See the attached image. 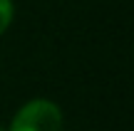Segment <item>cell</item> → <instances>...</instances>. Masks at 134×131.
Masks as SVG:
<instances>
[{
	"label": "cell",
	"instance_id": "3",
	"mask_svg": "<svg viewBox=\"0 0 134 131\" xmlns=\"http://www.w3.org/2000/svg\"><path fill=\"white\" fill-rule=\"evenodd\" d=\"M0 131H5V129H0Z\"/></svg>",
	"mask_w": 134,
	"mask_h": 131
},
{
	"label": "cell",
	"instance_id": "2",
	"mask_svg": "<svg viewBox=\"0 0 134 131\" xmlns=\"http://www.w3.org/2000/svg\"><path fill=\"white\" fill-rule=\"evenodd\" d=\"M13 22V3L10 0H0V35L10 27Z\"/></svg>",
	"mask_w": 134,
	"mask_h": 131
},
{
	"label": "cell",
	"instance_id": "1",
	"mask_svg": "<svg viewBox=\"0 0 134 131\" xmlns=\"http://www.w3.org/2000/svg\"><path fill=\"white\" fill-rule=\"evenodd\" d=\"M62 129V111L57 104L47 99H32L15 114L10 131H60Z\"/></svg>",
	"mask_w": 134,
	"mask_h": 131
}]
</instances>
